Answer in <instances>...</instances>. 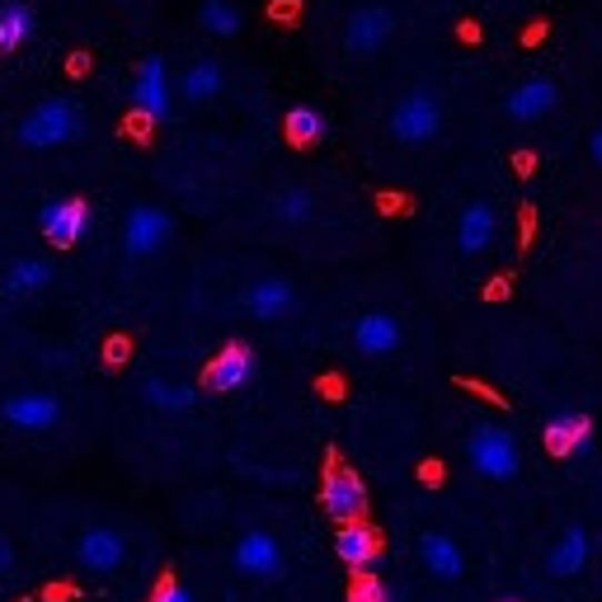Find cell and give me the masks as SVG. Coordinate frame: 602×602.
<instances>
[{"instance_id": "cell-31", "label": "cell", "mask_w": 602, "mask_h": 602, "mask_svg": "<svg viewBox=\"0 0 602 602\" xmlns=\"http://www.w3.org/2000/svg\"><path fill=\"white\" fill-rule=\"evenodd\" d=\"M589 151H593V165L602 170V128H598V132L589 137Z\"/></svg>"}, {"instance_id": "cell-30", "label": "cell", "mask_w": 602, "mask_h": 602, "mask_svg": "<svg viewBox=\"0 0 602 602\" xmlns=\"http://www.w3.org/2000/svg\"><path fill=\"white\" fill-rule=\"evenodd\" d=\"M10 570H14V551H10V541L0 536V579H6Z\"/></svg>"}, {"instance_id": "cell-19", "label": "cell", "mask_w": 602, "mask_h": 602, "mask_svg": "<svg viewBox=\"0 0 602 602\" xmlns=\"http://www.w3.org/2000/svg\"><path fill=\"white\" fill-rule=\"evenodd\" d=\"M593 438V419L589 414H555L546 429H541V443L551 456H574Z\"/></svg>"}, {"instance_id": "cell-8", "label": "cell", "mask_w": 602, "mask_h": 602, "mask_svg": "<svg viewBox=\"0 0 602 602\" xmlns=\"http://www.w3.org/2000/svg\"><path fill=\"white\" fill-rule=\"evenodd\" d=\"M391 33H395V14L387 6H377V0H368V6H358L349 10L344 19V48L358 52V57H368L377 48H387L391 43Z\"/></svg>"}, {"instance_id": "cell-22", "label": "cell", "mask_w": 602, "mask_h": 602, "mask_svg": "<svg viewBox=\"0 0 602 602\" xmlns=\"http://www.w3.org/2000/svg\"><path fill=\"white\" fill-rule=\"evenodd\" d=\"M142 395H147V405H151V410H160V414H184V410H193L198 387H193V381L147 377V381H142Z\"/></svg>"}, {"instance_id": "cell-15", "label": "cell", "mask_w": 602, "mask_h": 602, "mask_svg": "<svg viewBox=\"0 0 602 602\" xmlns=\"http://www.w3.org/2000/svg\"><path fill=\"white\" fill-rule=\"evenodd\" d=\"M245 315H254V320H283V315H292V307H297V288L288 283V278H259V283H250L245 288Z\"/></svg>"}, {"instance_id": "cell-7", "label": "cell", "mask_w": 602, "mask_h": 602, "mask_svg": "<svg viewBox=\"0 0 602 602\" xmlns=\"http://www.w3.org/2000/svg\"><path fill=\"white\" fill-rule=\"evenodd\" d=\"M170 235H174L170 212H160L151 203H137L123 222V250H128V259H151V254L165 250Z\"/></svg>"}, {"instance_id": "cell-9", "label": "cell", "mask_w": 602, "mask_h": 602, "mask_svg": "<svg viewBox=\"0 0 602 602\" xmlns=\"http://www.w3.org/2000/svg\"><path fill=\"white\" fill-rule=\"evenodd\" d=\"M320 504H325V513L334 518V523H358V518L368 513V490L349 466L334 461V466L325 471V485H320Z\"/></svg>"}, {"instance_id": "cell-16", "label": "cell", "mask_w": 602, "mask_h": 602, "mask_svg": "<svg viewBox=\"0 0 602 602\" xmlns=\"http://www.w3.org/2000/svg\"><path fill=\"white\" fill-rule=\"evenodd\" d=\"M334 551H339V560H344V565L368 570V565H377V555H381V536H377V528L363 523V518H358V523H339Z\"/></svg>"}, {"instance_id": "cell-14", "label": "cell", "mask_w": 602, "mask_h": 602, "mask_svg": "<svg viewBox=\"0 0 602 602\" xmlns=\"http://www.w3.org/2000/svg\"><path fill=\"white\" fill-rule=\"evenodd\" d=\"M128 560V546L123 536H118L113 528H86L76 541V565L90 570V574H113L118 565Z\"/></svg>"}, {"instance_id": "cell-1", "label": "cell", "mask_w": 602, "mask_h": 602, "mask_svg": "<svg viewBox=\"0 0 602 602\" xmlns=\"http://www.w3.org/2000/svg\"><path fill=\"white\" fill-rule=\"evenodd\" d=\"M86 132V109L76 104L67 94H52L43 104H33L19 123V147L29 151H52V147H67L76 137Z\"/></svg>"}, {"instance_id": "cell-24", "label": "cell", "mask_w": 602, "mask_h": 602, "mask_svg": "<svg viewBox=\"0 0 602 602\" xmlns=\"http://www.w3.org/2000/svg\"><path fill=\"white\" fill-rule=\"evenodd\" d=\"M283 132H288L292 147H315V142H325L330 123H325V113H320L315 104H297V109H288V118H283Z\"/></svg>"}, {"instance_id": "cell-4", "label": "cell", "mask_w": 602, "mask_h": 602, "mask_svg": "<svg viewBox=\"0 0 602 602\" xmlns=\"http://www.w3.org/2000/svg\"><path fill=\"white\" fill-rule=\"evenodd\" d=\"M38 231H43L52 250H71L76 240H86V231H90V203L76 193L48 198V203L38 208Z\"/></svg>"}, {"instance_id": "cell-12", "label": "cell", "mask_w": 602, "mask_h": 602, "mask_svg": "<svg viewBox=\"0 0 602 602\" xmlns=\"http://www.w3.org/2000/svg\"><path fill=\"white\" fill-rule=\"evenodd\" d=\"M250 377H254V349L245 339H231V344L203 368V387L208 391H240V387H250Z\"/></svg>"}, {"instance_id": "cell-29", "label": "cell", "mask_w": 602, "mask_h": 602, "mask_svg": "<svg viewBox=\"0 0 602 602\" xmlns=\"http://www.w3.org/2000/svg\"><path fill=\"white\" fill-rule=\"evenodd\" d=\"M151 602H193V593L184 589V584H179V579H160V584H155V593H151Z\"/></svg>"}, {"instance_id": "cell-20", "label": "cell", "mask_w": 602, "mask_h": 602, "mask_svg": "<svg viewBox=\"0 0 602 602\" xmlns=\"http://www.w3.org/2000/svg\"><path fill=\"white\" fill-rule=\"evenodd\" d=\"M584 565H589V532L584 528H565L560 541L551 546V555H546V574L551 579H574Z\"/></svg>"}, {"instance_id": "cell-21", "label": "cell", "mask_w": 602, "mask_h": 602, "mask_svg": "<svg viewBox=\"0 0 602 602\" xmlns=\"http://www.w3.org/2000/svg\"><path fill=\"white\" fill-rule=\"evenodd\" d=\"M33 33H38V14L29 0H6V6H0V57L19 52Z\"/></svg>"}, {"instance_id": "cell-18", "label": "cell", "mask_w": 602, "mask_h": 602, "mask_svg": "<svg viewBox=\"0 0 602 602\" xmlns=\"http://www.w3.org/2000/svg\"><path fill=\"white\" fill-rule=\"evenodd\" d=\"M419 555H424V565H429V574H438V579H461V570H466V555H461V546L448 536V532H438V528H429L424 536H419Z\"/></svg>"}, {"instance_id": "cell-10", "label": "cell", "mask_w": 602, "mask_h": 602, "mask_svg": "<svg viewBox=\"0 0 602 602\" xmlns=\"http://www.w3.org/2000/svg\"><path fill=\"white\" fill-rule=\"evenodd\" d=\"M170 76H165V62L160 57H147L142 67H137V80H132V109L151 118V123H160V118H170Z\"/></svg>"}, {"instance_id": "cell-6", "label": "cell", "mask_w": 602, "mask_h": 602, "mask_svg": "<svg viewBox=\"0 0 602 602\" xmlns=\"http://www.w3.org/2000/svg\"><path fill=\"white\" fill-rule=\"evenodd\" d=\"M231 560H235V570L245 574V579H278V574H283V565H288V555H283V546H278V536L264 532V528L240 532Z\"/></svg>"}, {"instance_id": "cell-13", "label": "cell", "mask_w": 602, "mask_h": 602, "mask_svg": "<svg viewBox=\"0 0 602 602\" xmlns=\"http://www.w3.org/2000/svg\"><path fill=\"white\" fill-rule=\"evenodd\" d=\"M560 99V86L551 76H528L523 86H513L509 99H504V113L513 118V123H541Z\"/></svg>"}, {"instance_id": "cell-11", "label": "cell", "mask_w": 602, "mask_h": 602, "mask_svg": "<svg viewBox=\"0 0 602 602\" xmlns=\"http://www.w3.org/2000/svg\"><path fill=\"white\" fill-rule=\"evenodd\" d=\"M349 339H353V349L363 358H387V353H395L400 344H405V330H400V320L391 311H363L353 320Z\"/></svg>"}, {"instance_id": "cell-3", "label": "cell", "mask_w": 602, "mask_h": 602, "mask_svg": "<svg viewBox=\"0 0 602 602\" xmlns=\"http://www.w3.org/2000/svg\"><path fill=\"white\" fill-rule=\"evenodd\" d=\"M438 132H443V104H438L433 94L414 90V94H405L391 109V137H395V142L424 147V142H433Z\"/></svg>"}, {"instance_id": "cell-33", "label": "cell", "mask_w": 602, "mask_h": 602, "mask_svg": "<svg viewBox=\"0 0 602 602\" xmlns=\"http://www.w3.org/2000/svg\"><path fill=\"white\" fill-rule=\"evenodd\" d=\"M0 6H6V0H0Z\"/></svg>"}, {"instance_id": "cell-5", "label": "cell", "mask_w": 602, "mask_h": 602, "mask_svg": "<svg viewBox=\"0 0 602 602\" xmlns=\"http://www.w3.org/2000/svg\"><path fill=\"white\" fill-rule=\"evenodd\" d=\"M0 419L19 433H52L62 424V400L48 391H14L0 400Z\"/></svg>"}, {"instance_id": "cell-26", "label": "cell", "mask_w": 602, "mask_h": 602, "mask_svg": "<svg viewBox=\"0 0 602 602\" xmlns=\"http://www.w3.org/2000/svg\"><path fill=\"white\" fill-rule=\"evenodd\" d=\"M198 24L212 38H235L245 29V14H240L235 0H198Z\"/></svg>"}, {"instance_id": "cell-25", "label": "cell", "mask_w": 602, "mask_h": 602, "mask_svg": "<svg viewBox=\"0 0 602 602\" xmlns=\"http://www.w3.org/2000/svg\"><path fill=\"white\" fill-rule=\"evenodd\" d=\"M52 283V264L48 259H14V264L6 269V292L10 297H33V292H43Z\"/></svg>"}, {"instance_id": "cell-32", "label": "cell", "mask_w": 602, "mask_h": 602, "mask_svg": "<svg viewBox=\"0 0 602 602\" xmlns=\"http://www.w3.org/2000/svg\"><path fill=\"white\" fill-rule=\"evenodd\" d=\"M499 602H523V598H499Z\"/></svg>"}, {"instance_id": "cell-23", "label": "cell", "mask_w": 602, "mask_h": 602, "mask_svg": "<svg viewBox=\"0 0 602 602\" xmlns=\"http://www.w3.org/2000/svg\"><path fill=\"white\" fill-rule=\"evenodd\" d=\"M227 86V71L212 62V57H203V62H189L184 76H179V94L189 99V104H208V99H217Z\"/></svg>"}, {"instance_id": "cell-2", "label": "cell", "mask_w": 602, "mask_h": 602, "mask_svg": "<svg viewBox=\"0 0 602 602\" xmlns=\"http://www.w3.org/2000/svg\"><path fill=\"white\" fill-rule=\"evenodd\" d=\"M466 461L475 466L480 480L490 485H509V480L523 471V452H518V438L499 424H475L466 433Z\"/></svg>"}, {"instance_id": "cell-28", "label": "cell", "mask_w": 602, "mask_h": 602, "mask_svg": "<svg viewBox=\"0 0 602 602\" xmlns=\"http://www.w3.org/2000/svg\"><path fill=\"white\" fill-rule=\"evenodd\" d=\"M349 602H391V589L381 584L377 574H358L353 589H349Z\"/></svg>"}, {"instance_id": "cell-17", "label": "cell", "mask_w": 602, "mask_h": 602, "mask_svg": "<svg viewBox=\"0 0 602 602\" xmlns=\"http://www.w3.org/2000/svg\"><path fill=\"white\" fill-rule=\"evenodd\" d=\"M494 235H499V212H494V203H471L466 212H461V222H456V250H461V254L490 250Z\"/></svg>"}, {"instance_id": "cell-27", "label": "cell", "mask_w": 602, "mask_h": 602, "mask_svg": "<svg viewBox=\"0 0 602 602\" xmlns=\"http://www.w3.org/2000/svg\"><path fill=\"white\" fill-rule=\"evenodd\" d=\"M278 217H283L288 227H297V222H307L311 217V189H301V184H292V189H283L278 193Z\"/></svg>"}]
</instances>
